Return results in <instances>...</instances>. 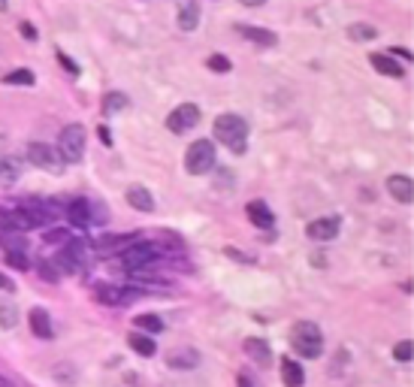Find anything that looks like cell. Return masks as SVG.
Masks as SVG:
<instances>
[{
    "label": "cell",
    "instance_id": "cell-1",
    "mask_svg": "<svg viewBox=\"0 0 414 387\" xmlns=\"http://www.w3.org/2000/svg\"><path fill=\"white\" fill-rule=\"evenodd\" d=\"M215 140L221 142V146H227L230 151H236V155H242L245 148H248V121L242 115H236V112H221L218 118H215Z\"/></svg>",
    "mask_w": 414,
    "mask_h": 387
},
{
    "label": "cell",
    "instance_id": "cell-2",
    "mask_svg": "<svg viewBox=\"0 0 414 387\" xmlns=\"http://www.w3.org/2000/svg\"><path fill=\"white\" fill-rule=\"evenodd\" d=\"M290 348H294L300 357H320L324 354V333H320L318 324L312 321H296L290 327Z\"/></svg>",
    "mask_w": 414,
    "mask_h": 387
},
{
    "label": "cell",
    "instance_id": "cell-3",
    "mask_svg": "<svg viewBox=\"0 0 414 387\" xmlns=\"http://www.w3.org/2000/svg\"><path fill=\"white\" fill-rule=\"evenodd\" d=\"M85 146H88V133L82 124H67L58 136V155L64 157V164H79L85 157Z\"/></svg>",
    "mask_w": 414,
    "mask_h": 387
},
{
    "label": "cell",
    "instance_id": "cell-4",
    "mask_svg": "<svg viewBox=\"0 0 414 387\" xmlns=\"http://www.w3.org/2000/svg\"><path fill=\"white\" fill-rule=\"evenodd\" d=\"M160 248L155 245V242H133V245H127L124 252H121V267L124 269H142V267H151V263H157L160 261Z\"/></svg>",
    "mask_w": 414,
    "mask_h": 387
},
{
    "label": "cell",
    "instance_id": "cell-5",
    "mask_svg": "<svg viewBox=\"0 0 414 387\" xmlns=\"http://www.w3.org/2000/svg\"><path fill=\"white\" fill-rule=\"evenodd\" d=\"M215 166V142L209 140H197L190 142L188 155H185V170L190 176H203Z\"/></svg>",
    "mask_w": 414,
    "mask_h": 387
},
{
    "label": "cell",
    "instance_id": "cell-6",
    "mask_svg": "<svg viewBox=\"0 0 414 387\" xmlns=\"http://www.w3.org/2000/svg\"><path fill=\"white\" fill-rule=\"evenodd\" d=\"M28 161L34 166H40V170L55 173V176L64 173V157L58 155L55 146H45V142H30V146H28Z\"/></svg>",
    "mask_w": 414,
    "mask_h": 387
},
{
    "label": "cell",
    "instance_id": "cell-7",
    "mask_svg": "<svg viewBox=\"0 0 414 387\" xmlns=\"http://www.w3.org/2000/svg\"><path fill=\"white\" fill-rule=\"evenodd\" d=\"M200 124V106L197 103H182L166 115V131L173 133H188Z\"/></svg>",
    "mask_w": 414,
    "mask_h": 387
},
{
    "label": "cell",
    "instance_id": "cell-8",
    "mask_svg": "<svg viewBox=\"0 0 414 387\" xmlns=\"http://www.w3.org/2000/svg\"><path fill=\"white\" fill-rule=\"evenodd\" d=\"M55 261L61 272H82V267H85V245H82V239H67V245L61 248Z\"/></svg>",
    "mask_w": 414,
    "mask_h": 387
},
{
    "label": "cell",
    "instance_id": "cell-9",
    "mask_svg": "<svg viewBox=\"0 0 414 387\" xmlns=\"http://www.w3.org/2000/svg\"><path fill=\"white\" fill-rule=\"evenodd\" d=\"M342 230V221L336 215H327V218H318V221H312L309 227H305V236L314 239V242H329L336 239Z\"/></svg>",
    "mask_w": 414,
    "mask_h": 387
},
{
    "label": "cell",
    "instance_id": "cell-10",
    "mask_svg": "<svg viewBox=\"0 0 414 387\" xmlns=\"http://www.w3.org/2000/svg\"><path fill=\"white\" fill-rule=\"evenodd\" d=\"M166 366H170V369H194V366H200V351H194V348H175V351L166 354Z\"/></svg>",
    "mask_w": 414,
    "mask_h": 387
},
{
    "label": "cell",
    "instance_id": "cell-11",
    "mask_svg": "<svg viewBox=\"0 0 414 387\" xmlns=\"http://www.w3.org/2000/svg\"><path fill=\"white\" fill-rule=\"evenodd\" d=\"M236 34L245 36V40L257 43V45H266V49H272V45H279V36L272 34V30L266 27H254V25H236Z\"/></svg>",
    "mask_w": 414,
    "mask_h": 387
},
{
    "label": "cell",
    "instance_id": "cell-12",
    "mask_svg": "<svg viewBox=\"0 0 414 387\" xmlns=\"http://www.w3.org/2000/svg\"><path fill=\"white\" fill-rule=\"evenodd\" d=\"M387 194L396 203H411L414 200V181L408 176H390L387 179Z\"/></svg>",
    "mask_w": 414,
    "mask_h": 387
},
{
    "label": "cell",
    "instance_id": "cell-13",
    "mask_svg": "<svg viewBox=\"0 0 414 387\" xmlns=\"http://www.w3.org/2000/svg\"><path fill=\"white\" fill-rule=\"evenodd\" d=\"M64 215L70 218L73 227H88L91 224V203L85 200V197H79V200H73L70 206L64 209Z\"/></svg>",
    "mask_w": 414,
    "mask_h": 387
},
{
    "label": "cell",
    "instance_id": "cell-14",
    "mask_svg": "<svg viewBox=\"0 0 414 387\" xmlns=\"http://www.w3.org/2000/svg\"><path fill=\"white\" fill-rule=\"evenodd\" d=\"M124 197H127V203L136 212H151V209H155V197H151L149 188H142V185H130Z\"/></svg>",
    "mask_w": 414,
    "mask_h": 387
},
{
    "label": "cell",
    "instance_id": "cell-15",
    "mask_svg": "<svg viewBox=\"0 0 414 387\" xmlns=\"http://www.w3.org/2000/svg\"><path fill=\"white\" fill-rule=\"evenodd\" d=\"M242 348H245V354H248L251 360L260 363V366H270V363H272V351H270V345H266L263 339H254V336H251V339H245Z\"/></svg>",
    "mask_w": 414,
    "mask_h": 387
},
{
    "label": "cell",
    "instance_id": "cell-16",
    "mask_svg": "<svg viewBox=\"0 0 414 387\" xmlns=\"http://www.w3.org/2000/svg\"><path fill=\"white\" fill-rule=\"evenodd\" d=\"M197 25H200V3H197V0H185V3L179 6V27L194 30Z\"/></svg>",
    "mask_w": 414,
    "mask_h": 387
},
{
    "label": "cell",
    "instance_id": "cell-17",
    "mask_svg": "<svg viewBox=\"0 0 414 387\" xmlns=\"http://www.w3.org/2000/svg\"><path fill=\"white\" fill-rule=\"evenodd\" d=\"M30 330H34V336H40V339H52V318L45 315V309H30Z\"/></svg>",
    "mask_w": 414,
    "mask_h": 387
},
{
    "label": "cell",
    "instance_id": "cell-18",
    "mask_svg": "<svg viewBox=\"0 0 414 387\" xmlns=\"http://www.w3.org/2000/svg\"><path fill=\"white\" fill-rule=\"evenodd\" d=\"M281 382H285V387H303L305 384V373L303 366L296 360H281Z\"/></svg>",
    "mask_w": 414,
    "mask_h": 387
},
{
    "label": "cell",
    "instance_id": "cell-19",
    "mask_svg": "<svg viewBox=\"0 0 414 387\" xmlns=\"http://www.w3.org/2000/svg\"><path fill=\"white\" fill-rule=\"evenodd\" d=\"M245 212H248V218H251V224H254V227H266V230H270V227L275 224L270 206H266V203H260V200L248 203V209H245Z\"/></svg>",
    "mask_w": 414,
    "mask_h": 387
},
{
    "label": "cell",
    "instance_id": "cell-20",
    "mask_svg": "<svg viewBox=\"0 0 414 387\" xmlns=\"http://www.w3.org/2000/svg\"><path fill=\"white\" fill-rule=\"evenodd\" d=\"M369 60H372L375 70L384 73V76H390V79H402V76H405V73H402V67L396 64V60L390 58V55H381V52H378V55H372Z\"/></svg>",
    "mask_w": 414,
    "mask_h": 387
},
{
    "label": "cell",
    "instance_id": "cell-21",
    "mask_svg": "<svg viewBox=\"0 0 414 387\" xmlns=\"http://www.w3.org/2000/svg\"><path fill=\"white\" fill-rule=\"evenodd\" d=\"M127 345L133 348V351L140 354V357H151V354L157 351L155 342H151V339L145 336V333H130V336H127Z\"/></svg>",
    "mask_w": 414,
    "mask_h": 387
},
{
    "label": "cell",
    "instance_id": "cell-22",
    "mask_svg": "<svg viewBox=\"0 0 414 387\" xmlns=\"http://www.w3.org/2000/svg\"><path fill=\"white\" fill-rule=\"evenodd\" d=\"M19 176H21L19 164H15L12 157H3V161H0V185H3V188H12L15 181H19Z\"/></svg>",
    "mask_w": 414,
    "mask_h": 387
},
{
    "label": "cell",
    "instance_id": "cell-23",
    "mask_svg": "<svg viewBox=\"0 0 414 387\" xmlns=\"http://www.w3.org/2000/svg\"><path fill=\"white\" fill-rule=\"evenodd\" d=\"M94 297L106 302V306H121V287H112V285H97L94 287Z\"/></svg>",
    "mask_w": 414,
    "mask_h": 387
},
{
    "label": "cell",
    "instance_id": "cell-24",
    "mask_svg": "<svg viewBox=\"0 0 414 387\" xmlns=\"http://www.w3.org/2000/svg\"><path fill=\"white\" fill-rule=\"evenodd\" d=\"M3 82H6V85H34L36 76L30 73V70H25V67H21V70L6 73V76H3Z\"/></svg>",
    "mask_w": 414,
    "mask_h": 387
},
{
    "label": "cell",
    "instance_id": "cell-25",
    "mask_svg": "<svg viewBox=\"0 0 414 387\" xmlns=\"http://www.w3.org/2000/svg\"><path fill=\"white\" fill-rule=\"evenodd\" d=\"M124 106H127V97L118 94V91H112V94H106V100H103V112L106 115H115V112H121Z\"/></svg>",
    "mask_w": 414,
    "mask_h": 387
},
{
    "label": "cell",
    "instance_id": "cell-26",
    "mask_svg": "<svg viewBox=\"0 0 414 387\" xmlns=\"http://www.w3.org/2000/svg\"><path fill=\"white\" fill-rule=\"evenodd\" d=\"M133 324L140 330H145V333H160V330H164V321H160L157 315H140Z\"/></svg>",
    "mask_w": 414,
    "mask_h": 387
},
{
    "label": "cell",
    "instance_id": "cell-27",
    "mask_svg": "<svg viewBox=\"0 0 414 387\" xmlns=\"http://www.w3.org/2000/svg\"><path fill=\"white\" fill-rule=\"evenodd\" d=\"M348 36H351V40H375V36H378V30L369 27V25H351L348 27Z\"/></svg>",
    "mask_w": 414,
    "mask_h": 387
},
{
    "label": "cell",
    "instance_id": "cell-28",
    "mask_svg": "<svg viewBox=\"0 0 414 387\" xmlns=\"http://www.w3.org/2000/svg\"><path fill=\"white\" fill-rule=\"evenodd\" d=\"M15 321H19V318H15V306L3 302V306H0V327L10 330V327H15Z\"/></svg>",
    "mask_w": 414,
    "mask_h": 387
},
{
    "label": "cell",
    "instance_id": "cell-29",
    "mask_svg": "<svg viewBox=\"0 0 414 387\" xmlns=\"http://www.w3.org/2000/svg\"><path fill=\"white\" fill-rule=\"evenodd\" d=\"M6 263H10L12 269H21L25 272L30 263H28V257H25V252H6Z\"/></svg>",
    "mask_w": 414,
    "mask_h": 387
},
{
    "label": "cell",
    "instance_id": "cell-30",
    "mask_svg": "<svg viewBox=\"0 0 414 387\" xmlns=\"http://www.w3.org/2000/svg\"><path fill=\"white\" fill-rule=\"evenodd\" d=\"M411 354H414V345H411V339L408 342H400L393 348V357L400 360V363H405V360H411Z\"/></svg>",
    "mask_w": 414,
    "mask_h": 387
},
{
    "label": "cell",
    "instance_id": "cell-31",
    "mask_svg": "<svg viewBox=\"0 0 414 387\" xmlns=\"http://www.w3.org/2000/svg\"><path fill=\"white\" fill-rule=\"evenodd\" d=\"M209 67H212L215 73H230V67H233V64H230L224 55H212V58H209Z\"/></svg>",
    "mask_w": 414,
    "mask_h": 387
},
{
    "label": "cell",
    "instance_id": "cell-32",
    "mask_svg": "<svg viewBox=\"0 0 414 387\" xmlns=\"http://www.w3.org/2000/svg\"><path fill=\"white\" fill-rule=\"evenodd\" d=\"M0 245H3L6 252H25V239H19V236H6Z\"/></svg>",
    "mask_w": 414,
    "mask_h": 387
},
{
    "label": "cell",
    "instance_id": "cell-33",
    "mask_svg": "<svg viewBox=\"0 0 414 387\" xmlns=\"http://www.w3.org/2000/svg\"><path fill=\"white\" fill-rule=\"evenodd\" d=\"M58 60H61V67H64V70L73 76V79H76V76H79V67H76V60H70V58L64 55V52H58Z\"/></svg>",
    "mask_w": 414,
    "mask_h": 387
},
{
    "label": "cell",
    "instance_id": "cell-34",
    "mask_svg": "<svg viewBox=\"0 0 414 387\" xmlns=\"http://www.w3.org/2000/svg\"><path fill=\"white\" fill-rule=\"evenodd\" d=\"M40 276L45 278V282H58V272L52 269V263H45V261L40 263Z\"/></svg>",
    "mask_w": 414,
    "mask_h": 387
},
{
    "label": "cell",
    "instance_id": "cell-35",
    "mask_svg": "<svg viewBox=\"0 0 414 387\" xmlns=\"http://www.w3.org/2000/svg\"><path fill=\"white\" fill-rule=\"evenodd\" d=\"M67 239H70V233H67V230H49V233H45V242H67Z\"/></svg>",
    "mask_w": 414,
    "mask_h": 387
},
{
    "label": "cell",
    "instance_id": "cell-36",
    "mask_svg": "<svg viewBox=\"0 0 414 387\" xmlns=\"http://www.w3.org/2000/svg\"><path fill=\"white\" fill-rule=\"evenodd\" d=\"M19 34L25 36V40H36V30H34V25H30V21H21V25H19Z\"/></svg>",
    "mask_w": 414,
    "mask_h": 387
},
{
    "label": "cell",
    "instance_id": "cell-37",
    "mask_svg": "<svg viewBox=\"0 0 414 387\" xmlns=\"http://www.w3.org/2000/svg\"><path fill=\"white\" fill-rule=\"evenodd\" d=\"M227 257H233V261H245V263H251V261H254V257H248V254L236 252V248H227Z\"/></svg>",
    "mask_w": 414,
    "mask_h": 387
},
{
    "label": "cell",
    "instance_id": "cell-38",
    "mask_svg": "<svg viewBox=\"0 0 414 387\" xmlns=\"http://www.w3.org/2000/svg\"><path fill=\"white\" fill-rule=\"evenodd\" d=\"M239 387H257L254 384V375H251V373H239Z\"/></svg>",
    "mask_w": 414,
    "mask_h": 387
},
{
    "label": "cell",
    "instance_id": "cell-39",
    "mask_svg": "<svg viewBox=\"0 0 414 387\" xmlns=\"http://www.w3.org/2000/svg\"><path fill=\"white\" fill-rule=\"evenodd\" d=\"M0 291H6V294H12L15 291V285H12V278H6L3 272H0Z\"/></svg>",
    "mask_w": 414,
    "mask_h": 387
},
{
    "label": "cell",
    "instance_id": "cell-40",
    "mask_svg": "<svg viewBox=\"0 0 414 387\" xmlns=\"http://www.w3.org/2000/svg\"><path fill=\"white\" fill-rule=\"evenodd\" d=\"M393 55H400V58H408V64H411V52H408V49H402V45H393Z\"/></svg>",
    "mask_w": 414,
    "mask_h": 387
},
{
    "label": "cell",
    "instance_id": "cell-41",
    "mask_svg": "<svg viewBox=\"0 0 414 387\" xmlns=\"http://www.w3.org/2000/svg\"><path fill=\"white\" fill-rule=\"evenodd\" d=\"M100 140L106 142V146H112V136H109V131H106V127H100Z\"/></svg>",
    "mask_w": 414,
    "mask_h": 387
},
{
    "label": "cell",
    "instance_id": "cell-42",
    "mask_svg": "<svg viewBox=\"0 0 414 387\" xmlns=\"http://www.w3.org/2000/svg\"><path fill=\"white\" fill-rule=\"evenodd\" d=\"M239 3H245V6H260V3H266V0H239Z\"/></svg>",
    "mask_w": 414,
    "mask_h": 387
},
{
    "label": "cell",
    "instance_id": "cell-43",
    "mask_svg": "<svg viewBox=\"0 0 414 387\" xmlns=\"http://www.w3.org/2000/svg\"><path fill=\"white\" fill-rule=\"evenodd\" d=\"M10 10V0H0V12H6Z\"/></svg>",
    "mask_w": 414,
    "mask_h": 387
},
{
    "label": "cell",
    "instance_id": "cell-44",
    "mask_svg": "<svg viewBox=\"0 0 414 387\" xmlns=\"http://www.w3.org/2000/svg\"><path fill=\"white\" fill-rule=\"evenodd\" d=\"M0 387H12V384H10V382H6V378H3V375H0Z\"/></svg>",
    "mask_w": 414,
    "mask_h": 387
}]
</instances>
